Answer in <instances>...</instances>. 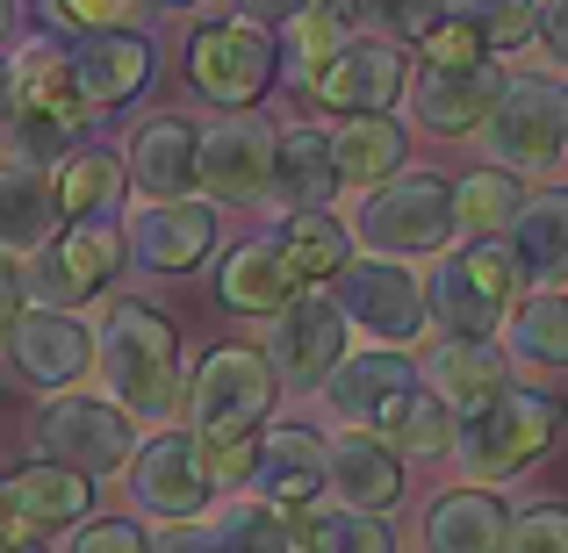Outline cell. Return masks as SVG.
Wrapping results in <instances>:
<instances>
[{
	"label": "cell",
	"mask_w": 568,
	"mask_h": 553,
	"mask_svg": "<svg viewBox=\"0 0 568 553\" xmlns=\"http://www.w3.org/2000/svg\"><path fill=\"white\" fill-rule=\"evenodd\" d=\"M8 553H43V540H22V546H8Z\"/></svg>",
	"instance_id": "cell-53"
},
{
	"label": "cell",
	"mask_w": 568,
	"mask_h": 553,
	"mask_svg": "<svg viewBox=\"0 0 568 553\" xmlns=\"http://www.w3.org/2000/svg\"><path fill=\"white\" fill-rule=\"evenodd\" d=\"M511 360L526 373H568V295L561 288H532L518 295V309L504 317Z\"/></svg>",
	"instance_id": "cell-34"
},
{
	"label": "cell",
	"mask_w": 568,
	"mask_h": 553,
	"mask_svg": "<svg viewBox=\"0 0 568 553\" xmlns=\"http://www.w3.org/2000/svg\"><path fill=\"white\" fill-rule=\"evenodd\" d=\"M518 295H526V274H518L511 245L475 237L460 252H439V266L425 274V324L439 338H497Z\"/></svg>",
	"instance_id": "cell-4"
},
{
	"label": "cell",
	"mask_w": 568,
	"mask_h": 553,
	"mask_svg": "<svg viewBox=\"0 0 568 553\" xmlns=\"http://www.w3.org/2000/svg\"><path fill=\"white\" fill-rule=\"evenodd\" d=\"M8 367L14 381H29L37 396H65V388H80L87 373H94V324L80 317V309H43L29 303L22 317L8 324Z\"/></svg>",
	"instance_id": "cell-16"
},
{
	"label": "cell",
	"mask_w": 568,
	"mask_h": 553,
	"mask_svg": "<svg viewBox=\"0 0 568 553\" xmlns=\"http://www.w3.org/2000/svg\"><path fill=\"white\" fill-rule=\"evenodd\" d=\"M65 58H72V80H80V94H87L94 115L138 101L144 80H152V65H159V51L130 22L123 29H80V37L65 43Z\"/></svg>",
	"instance_id": "cell-20"
},
{
	"label": "cell",
	"mask_w": 568,
	"mask_h": 553,
	"mask_svg": "<svg viewBox=\"0 0 568 553\" xmlns=\"http://www.w3.org/2000/svg\"><path fill=\"white\" fill-rule=\"evenodd\" d=\"M410 381H417V360H410V352L367 346V352H346V360L324 373L317 396H324V410L338 417V431H367Z\"/></svg>",
	"instance_id": "cell-21"
},
{
	"label": "cell",
	"mask_w": 568,
	"mask_h": 553,
	"mask_svg": "<svg viewBox=\"0 0 568 553\" xmlns=\"http://www.w3.org/2000/svg\"><path fill=\"white\" fill-rule=\"evenodd\" d=\"M274 396H281V381L260 346H209L187 373L181 410L194 417V439H209V431H266Z\"/></svg>",
	"instance_id": "cell-10"
},
{
	"label": "cell",
	"mask_w": 568,
	"mask_h": 553,
	"mask_svg": "<svg viewBox=\"0 0 568 553\" xmlns=\"http://www.w3.org/2000/svg\"><path fill=\"white\" fill-rule=\"evenodd\" d=\"M504 525H511V511H504L497 489H439V496L425 503V518H417V532H425V553H504Z\"/></svg>",
	"instance_id": "cell-25"
},
{
	"label": "cell",
	"mask_w": 568,
	"mask_h": 553,
	"mask_svg": "<svg viewBox=\"0 0 568 553\" xmlns=\"http://www.w3.org/2000/svg\"><path fill=\"white\" fill-rule=\"evenodd\" d=\"M14 22H22V8H14V0H0V51H8V37H14Z\"/></svg>",
	"instance_id": "cell-51"
},
{
	"label": "cell",
	"mask_w": 568,
	"mask_h": 553,
	"mask_svg": "<svg viewBox=\"0 0 568 553\" xmlns=\"http://www.w3.org/2000/svg\"><path fill=\"white\" fill-rule=\"evenodd\" d=\"M518 208H526V181L504 173V166H475L454 181V223L475 237H504Z\"/></svg>",
	"instance_id": "cell-37"
},
{
	"label": "cell",
	"mask_w": 568,
	"mask_h": 553,
	"mask_svg": "<svg viewBox=\"0 0 568 553\" xmlns=\"http://www.w3.org/2000/svg\"><path fill=\"white\" fill-rule=\"evenodd\" d=\"M281 37H288L295 65L310 72V65H324L346 37H361V0H303V8L281 22Z\"/></svg>",
	"instance_id": "cell-39"
},
{
	"label": "cell",
	"mask_w": 568,
	"mask_h": 553,
	"mask_svg": "<svg viewBox=\"0 0 568 553\" xmlns=\"http://www.w3.org/2000/svg\"><path fill=\"white\" fill-rule=\"evenodd\" d=\"M518 274L540 280V288H568V187H540L526 194V208L504 231Z\"/></svg>",
	"instance_id": "cell-29"
},
{
	"label": "cell",
	"mask_w": 568,
	"mask_h": 553,
	"mask_svg": "<svg viewBox=\"0 0 568 553\" xmlns=\"http://www.w3.org/2000/svg\"><path fill=\"white\" fill-rule=\"evenodd\" d=\"M51 194H58V208H65V216H115V208H123V194H130L123 152L80 137V144H72V152L51 166Z\"/></svg>",
	"instance_id": "cell-33"
},
{
	"label": "cell",
	"mask_w": 568,
	"mask_h": 553,
	"mask_svg": "<svg viewBox=\"0 0 568 553\" xmlns=\"http://www.w3.org/2000/svg\"><path fill=\"white\" fill-rule=\"evenodd\" d=\"M468 14H475V29H483L489 58H518L540 37V0H475Z\"/></svg>",
	"instance_id": "cell-41"
},
{
	"label": "cell",
	"mask_w": 568,
	"mask_h": 553,
	"mask_svg": "<svg viewBox=\"0 0 568 553\" xmlns=\"http://www.w3.org/2000/svg\"><path fill=\"white\" fill-rule=\"evenodd\" d=\"M152 8H159V14H194L202 0H152Z\"/></svg>",
	"instance_id": "cell-52"
},
{
	"label": "cell",
	"mask_w": 568,
	"mask_h": 553,
	"mask_svg": "<svg viewBox=\"0 0 568 553\" xmlns=\"http://www.w3.org/2000/svg\"><path fill=\"white\" fill-rule=\"evenodd\" d=\"M353 245H367L375 259H439V252H454L460 223H454V187L439 181V173H388L382 187L361 194V208H353Z\"/></svg>",
	"instance_id": "cell-5"
},
{
	"label": "cell",
	"mask_w": 568,
	"mask_h": 553,
	"mask_svg": "<svg viewBox=\"0 0 568 553\" xmlns=\"http://www.w3.org/2000/svg\"><path fill=\"white\" fill-rule=\"evenodd\" d=\"M123 181L144 202H187L194 194V123L187 115H144L123 144Z\"/></svg>",
	"instance_id": "cell-23"
},
{
	"label": "cell",
	"mask_w": 568,
	"mask_h": 553,
	"mask_svg": "<svg viewBox=\"0 0 568 553\" xmlns=\"http://www.w3.org/2000/svg\"><path fill=\"white\" fill-rule=\"evenodd\" d=\"M410 65L417 58L388 37H346L324 65H310L303 80H310V101L346 123V115H388L396 109L403 86H410Z\"/></svg>",
	"instance_id": "cell-14"
},
{
	"label": "cell",
	"mask_w": 568,
	"mask_h": 553,
	"mask_svg": "<svg viewBox=\"0 0 568 553\" xmlns=\"http://www.w3.org/2000/svg\"><path fill=\"white\" fill-rule=\"evenodd\" d=\"M483 144H489V166L518 173V181L561 173V158H568V94H561V80H540V72L504 80L497 109L483 115Z\"/></svg>",
	"instance_id": "cell-6"
},
{
	"label": "cell",
	"mask_w": 568,
	"mask_h": 553,
	"mask_svg": "<svg viewBox=\"0 0 568 553\" xmlns=\"http://www.w3.org/2000/svg\"><path fill=\"white\" fill-rule=\"evenodd\" d=\"M295 8H303V0H245V8H237V14H252V22H266V29H281V22H288V14Z\"/></svg>",
	"instance_id": "cell-49"
},
{
	"label": "cell",
	"mask_w": 568,
	"mask_h": 553,
	"mask_svg": "<svg viewBox=\"0 0 568 553\" xmlns=\"http://www.w3.org/2000/svg\"><path fill=\"white\" fill-rule=\"evenodd\" d=\"M123 266H130V252H123L115 216H65L51 245L29 252L22 295H29V303H43V309H80V303H94Z\"/></svg>",
	"instance_id": "cell-8"
},
{
	"label": "cell",
	"mask_w": 568,
	"mask_h": 553,
	"mask_svg": "<svg viewBox=\"0 0 568 553\" xmlns=\"http://www.w3.org/2000/svg\"><path fill=\"white\" fill-rule=\"evenodd\" d=\"M216 518H202L216 553H295V525L281 511H266L260 496H231V503H209Z\"/></svg>",
	"instance_id": "cell-38"
},
{
	"label": "cell",
	"mask_w": 568,
	"mask_h": 553,
	"mask_svg": "<svg viewBox=\"0 0 568 553\" xmlns=\"http://www.w3.org/2000/svg\"><path fill=\"white\" fill-rule=\"evenodd\" d=\"M561 94H568V86H561Z\"/></svg>",
	"instance_id": "cell-54"
},
{
	"label": "cell",
	"mask_w": 568,
	"mask_h": 553,
	"mask_svg": "<svg viewBox=\"0 0 568 553\" xmlns=\"http://www.w3.org/2000/svg\"><path fill=\"white\" fill-rule=\"evenodd\" d=\"M194 194L209 208L274 202V123L252 109H223L209 130H194Z\"/></svg>",
	"instance_id": "cell-9"
},
{
	"label": "cell",
	"mask_w": 568,
	"mask_h": 553,
	"mask_svg": "<svg viewBox=\"0 0 568 553\" xmlns=\"http://www.w3.org/2000/svg\"><path fill=\"white\" fill-rule=\"evenodd\" d=\"M115 231H123L130 266H144V274H194L216 252V208L202 194H187V202H144Z\"/></svg>",
	"instance_id": "cell-17"
},
{
	"label": "cell",
	"mask_w": 568,
	"mask_h": 553,
	"mask_svg": "<svg viewBox=\"0 0 568 553\" xmlns=\"http://www.w3.org/2000/svg\"><path fill=\"white\" fill-rule=\"evenodd\" d=\"M346 309L332 288H295L266 324V367L281 388H317L324 373L346 360Z\"/></svg>",
	"instance_id": "cell-15"
},
{
	"label": "cell",
	"mask_w": 568,
	"mask_h": 553,
	"mask_svg": "<svg viewBox=\"0 0 568 553\" xmlns=\"http://www.w3.org/2000/svg\"><path fill=\"white\" fill-rule=\"evenodd\" d=\"M561 439V402L540 396V388H497L483 410L454 417V468L468 474L475 489L518 482L526 468H540Z\"/></svg>",
	"instance_id": "cell-2"
},
{
	"label": "cell",
	"mask_w": 568,
	"mask_h": 553,
	"mask_svg": "<svg viewBox=\"0 0 568 553\" xmlns=\"http://www.w3.org/2000/svg\"><path fill=\"white\" fill-rule=\"evenodd\" d=\"M532 43H540L555 65H568V0H540V37Z\"/></svg>",
	"instance_id": "cell-45"
},
{
	"label": "cell",
	"mask_w": 568,
	"mask_h": 553,
	"mask_svg": "<svg viewBox=\"0 0 568 553\" xmlns=\"http://www.w3.org/2000/svg\"><path fill=\"white\" fill-rule=\"evenodd\" d=\"M338 309H346V331H361L367 346H388V352H410L432 331L425 324V280L403 259H375V252L367 259L353 252L338 266Z\"/></svg>",
	"instance_id": "cell-12"
},
{
	"label": "cell",
	"mask_w": 568,
	"mask_h": 553,
	"mask_svg": "<svg viewBox=\"0 0 568 553\" xmlns=\"http://www.w3.org/2000/svg\"><path fill=\"white\" fill-rule=\"evenodd\" d=\"M281 72V37L252 14H209L187 37V80L216 109H252Z\"/></svg>",
	"instance_id": "cell-7"
},
{
	"label": "cell",
	"mask_w": 568,
	"mask_h": 553,
	"mask_svg": "<svg viewBox=\"0 0 568 553\" xmlns=\"http://www.w3.org/2000/svg\"><path fill=\"white\" fill-rule=\"evenodd\" d=\"M417 65L468 72V65H497V58H489V43H483V29H475V14L454 8V14H439V22L417 37Z\"/></svg>",
	"instance_id": "cell-40"
},
{
	"label": "cell",
	"mask_w": 568,
	"mask_h": 553,
	"mask_svg": "<svg viewBox=\"0 0 568 553\" xmlns=\"http://www.w3.org/2000/svg\"><path fill=\"white\" fill-rule=\"evenodd\" d=\"M58 223H65V208H58V194H51V166L8 158V166H0V252H8V259H29V252H43L58 237Z\"/></svg>",
	"instance_id": "cell-26"
},
{
	"label": "cell",
	"mask_w": 568,
	"mask_h": 553,
	"mask_svg": "<svg viewBox=\"0 0 568 553\" xmlns=\"http://www.w3.org/2000/svg\"><path fill=\"white\" fill-rule=\"evenodd\" d=\"M295 288H303V280H295V266L274 252V237H245V245H231L223 266H216V295L237 317H274Z\"/></svg>",
	"instance_id": "cell-30"
},
{
	"label": "cell",
	"mask_w": 568,
	"mask_h": 553,
	"mask_svg": "<svg viewBox=\"0 0 568 553\" xmlns=\"http://www.w3.org/2000/svg\"><path fill=\"white\" fill-rule=\"evenodd\" d=\"M266 237H274V252L295 266V280H303V288H332L338 266L353 259V231H346V216H338V208H288V216H281Z\"/></svg>",
	"instance_id": "cell-31"
},
{
	"label": "cell",
	"mask_w": 568,
	"mask_h": 553,
	"mask_svg": "<svg viewBox=\"0 0 568 553\" xmlns=\"http://www.w3.org/2000/svg\"><path fill=\"white\" fill-rule=\"evenodd\" d=\"M417 381L454 417H468V410H483L497 388H511V360H504L497 338H439V346L417 360Z\"/></svg>",
	"instance_id": "cell-24"
},
{
	"label": "cell",
	"mask_w": 568,
	"mask_h": 553,
	"mask_svg": "<svg viewBox=\"0 0 568 553\" xmlns=\"http://www.w3.org/2000/svg\"><path fill=\"white\" fill-rule=\"evenodd\" d=\"M8 496H14V511H22L29 540L72 532V525H87V511H94V482L72 474V468H58V460H29L22 474H8Z\"/></svg>",
	"instance_id": "cell-28"
},
{
	"label": "cell",
	"mask_w": 568,
	"mask_h": 553,
	"mask_svg": "<svg viewBox=\"0 0 568 553\" xmlns=\"http://www.w3.org/2000/svg\"><path fill=\"white\" fill-rule=\"evenodd\" d=\"M274 202H281V208H332V202H338L332 130H324V123H288V130H274Z\"/></svg>",
	"instance_id": "cell-27"
},
{
	"label": "cell",
	"mask_w": 568,
	"mask_h": 553,
	"mask_svg": "<svg viewBox=\"0 0 568 553\" xmlns=\"http://www.w3.org/2000/svg\"><path fill=\"white\" fill-rule=\"evenodd\" d=\"M454 8H468V0H361V29H375V37H388V43L410 51L432 22L454 14Z\"/></svg>",
	"instance_id": "cell-42"
},
{
	"label": "cell",
	"mask_w": 568,
	"mask_h": 553,
	"mask_svg": "<svg viewBox=\"0 0 568 553\" xmlns=\"http://www.w3.org/2000/svg\"><path fill=\"white\" fill-rule=\"evenodd\" d=\"M22 540H29V525H22V511H14V496H8V474H0V553L22 546Z\"/></svg>",
	"instance_id": "cell-48"
},
{
	"label": "cell",
	"mask_w": 568,
	"mask_h": 553,
	"mask_svg": "<svg viewBox=\"0 0 568 553\" xmlns=\"http://www.w3.org/2000/svg\"><path fill=\"white\" fill-rule=\"evenodd\" d=\"M497 65H468V72H446V65H410V86H403V109L425 137H475L483 115L497 109Z\"/></svg>",
	"instance_id": "cell-18"
},
{
	"label": "cell",
	"mask_w": 568,
	"mask_h": 553,
	"mask_svg": "<svg viewBox=\"0 0 568 553\" xmlns=\"http://www.w3.org/2000/svg\"><path fill=\"white\" fill-rule=\"evenodd\" d=\"M94 367H101V402L130 417V424L159 431L181 417V396H187V367H181V324L166 317L159 303H109L94 331Z\"/></svg>",
	"instance_id": "cell-1"
},
{
	"label": "cell",
	"mask_w": 568,
	"mask_h": 553,
	"mask_svg": "<svg viewBox=\"0 0 568 553\" xmlns=\"http://www.w3.org/2000/svg\"><path fill=\"white\" fill-rule=\"evenodd\" d=\"M14 72V123H8V152H22V166H58L72 144L87 137L94 109H87L80 80H72L65 43L29 37L22 51H8Z\"/></svg>",
	"instance_id": "cell-3"
},
{
	"label": "cell",
	"mask_w": 568,
	"mask_h": 553,
	"mask_svg": "<svg viewBox=\"0 0 568 553\" xmlns=\"http://www.w3.org/2000/svg\"><path fill=\"white\" fill-rule=\"evenodd\" d=\"M504 553H568V503H532L504 525Z\"/></svg>",
	"instance_id": "cell-43"
},
{
	"label": "cell",
	"mask_w": 568,
	"mask_h": 553,
	"mask_svg": "<svg viewBox=\"0 0 568 553\" xmlns=\"http://www.w3.org/2000/svg\"><path fill=\"white\" fill-rule=\"evenodd\" d=\"M65 553H152V540L138 518H87V525H72Z\"/></svg>",
	"instance_id": "cell-44"
},
{
	"label": "cell",
	"mask_w": 568,
	"mask_h": 553,
	"mask_svg": "<svg viewBox=\"0 0 568 553\" xmlns=\"http://www.w3.org/2000/svg\"><path fill=\"white\" fill-rule=\"evenodd\" d=\"M324 496H338L346 511L388 518L403 503V453H388L367 431H332L324 439Z\"/></svg>",
	"instance_id": "cell-22"
},
{
	"label": "cell",
	"mask_w": 568,
	"mask_h": 553,
	"mask_svg": "<svg viewBox=\"0 0 568 553\" xmlns=\"http://www.w3.org/2000/svg\"><path fill=\"white\" fill-rule=\"evenodd\" d=\"M367 439H382L388 453H446V446H454V410H446L425 381H410L375 424H367Z\"/></svg>",
	"instance_id": "cell-35"
},
{
	"label": "cell",
	"mask_w": 568,
	"mask_h": 553,
	"mask_svg": "<svg viewBox=\"0 0 568 553\" xmlns=\"http://www.w3.org/2000/svg\"><path fill=\"white\" fill-rule=\"evenodd\" d=\"M152 553H216V540H209V525L194 518V525H166L159 532V546Z\"/></svg>",
	"instance_id": "cell-47"
},
{
	"label": "cell",
	"mask_w": 568,
	"mask_h": 553,
	"mask_svg": "<svg viewBox=\"0 0 568 553\" xmlns=\"http://www.w3.org/2000/svg\"><path fill=\"white\" fill-rule=\"evenodd\" d=\"M130 474V503L138 518H159V525H194L216 503V482L202 468V439L181 424H159L152 439H138V453L123 460Z\"/></svg>",
	"instance_id": "cell-13"
},
{
	"label": "cell",
	"mask_w": 568,
	"mask_h": 553,
	"mask_svg": "<svg viewBox=\"0 0 568 553\" xmlns=\"http://www.w3.org/2000/svg\"><path fill=\"white\" fill-rule=\"evenodd\" d=\"M410 158V137H403L396 115H346L332 130V166H338V187H382L388 173H403Z\"/></svg>",
	"instance_id": "cell-32"
},
{
	"label": "cell",
	"mask_w": 568,
	"mask_h": 553,
	"mask_svg": "<svg viewBox=\"0 0 568 553\" xmlns=\"http://www.w3.org/2000/svg\"><path fill=\"white\" fill-rule=\"evenodd\" d=\"M14 123V72H8V51H0V137H8Z\"/></svg>",
	"instance_id": "cell-50"
},
{
	"label": "cell",
	"mask_w": 568,
	"mask_h": 553,
	"mask_svg": "<svg viewBox=\"0 0 568 553\" xmlns=\"http://www.w3.org/2000/svg\"><path fill=\"white\" fill-rule=\"evenodd\" d=\"M29 309V295H22V259H8L0 252V338H8V324Z\"/></svg>",
	"instance_id": "cell-46"
},
{
	"label": "cell",
	"mask_w": 568,
	"mask_h": 553,
	"mask_svg": "<svg viewBox=\"0 0 568 553\" xmlns=\"http://www.w3.org/2000/svg\"><path fill=\"white\" fill-rule=\"evenodd\" d=\"M245 482H252V496H260L266 511H281L295 525L310 503H324V431H310V424L260 431V460H252Z\"/></svg>",
	"instance_id": "cell-19"
},
{
	"label": "cell",
	"mask_w": 568,
	"mask_h": 553,
	"mask_svg": "<svg viewBox=\"0 0 568 553\" xmlns=\"http://www.w3.org/2000/svg\"><path fill=\"white\" fill-rule=\"evenodd\" d=\"M295 553H396L388 518L346 511V503H310L295 518Z\"/></svg>",
	"instance_id": "cell-36"
},
{
	"label": "cell",
	"mask_w": 568,
	"mask_h": 553,
	"mask_svg": "<svg viewBox=\"0 0 568 553\" xmlns=\"http://www.w3.org/2000/svg\"><path fill=\"white\" fill-rule=\"evenodd\" d=\"M130 453H138V424H130L115 402L87 396V388H65V396L43 402L37 460H58V468L87 474V482H109V474H123Z\"/></svg>",
	"instance_id": "cell-11"
}]
</instances>
